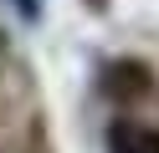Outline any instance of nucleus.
I'll return each mask as SVG.
<instances>
[{
    "label": "nucleus",
    "instance_id": "f257e3e1",
    "mask_svg": "<svg viewBox=\"0 0 159 153\" xmlns=\"http://www.w3.org/2000/svg\"><path fill=\"white\" fill-rule=\"evenodd\" d=\"M108 153H159V128H149V122H113V133H108Z\"/></svg>",
    "mask_w": 159,
    "mask_h": 153
}]
</instances>
